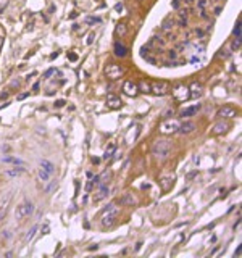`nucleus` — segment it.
I'll return each mask as SVG.
<instances>
[{
    "label": "nucleus",
    "instance_id": "nucleus-25",
    "mask_svg": "<svg viewBox=\"0 0 242 258\" xmlns=\"http://www.w3.org/2000/svg\"><path fill=\"white\" fill-rule=\"evenodd\" d=\"M3 163H13V165H24L23 160L20 158H15V157H3Z\"/></svg>",
    "mask_w": 242,
    "mask_h": 258
},
{
    "label": "nucleus",
    "instance_id": "nucleus-11",
    "mask_svg": "<svg viewBox=\"0 0 242 258\" xmlns=\"http://www.w3.org/2000/svg\"><path fill=\"white\" fill-rule=\"evenodd\" d=\"M123 92H124L126 95H129V97H136L137 95V84H134L132 81H126L124 84H123Z\"/></svg>",
    "mask_w": 242,
    "mask_h": 258
},
{
    "label": "nucleus",
    "instance_id": "nucleus-24",
    "mask_svg": "<svg viewBox=\"0 0 242 258\" xmlns=\"http://www.w3.org/2000/svg\"><path fill=\"white\" fill-rule=\"evenodd\" d=\"M21 173H24V168H23V165H20V166H18V168H13V169H10V171H8V173H7V174L13 178V176H18V174H21Z\"/></svg>",
    "mask_w": 242,
    "mask_h": 258
},
{
    "label": "nucleus",
    "instance_id": "nucleus-7",
    "mask_svg": "<svg viewBox=\"0 0 242 258\" xmlns=\"http://www.w3.org/2000/svg\"><path fill=\"white\" fill-rule=\"evenodd\" d=\"M178 128H179V123L176 121V119H168V121H163L162 126H160V132L163 134H173L178 131Z\"/></svg>",
    "mask_w": 242,
    "mask_h": 258
},
{
    "label": "nucleus",
    "instance_id": "nucleus-6",
    "mask_svg": "<svg viewBox=\"0 0 242 258\" xmlns=\"http://www.w3.org/2000/svg\"><path fill=\"white\" fill-rule=\"evenodd\" d=\"M173 97L174 100L178 102H187L190 98V94H189V89L186 86H176L173 91Z\"/></svg>",
    "mask_w": 242,
    "mask_h": 258
},
{
    "label": "nucleus",
    "instance_id": "nucleus-29",
    "mask_svg": "<svg viewBox=\"0 0 242 258\" xmlns=\"http://www.w3.org/2000/svg\"><path fill=\"white\" fill-rule=\"evenodd\" d=\"M52 74H60V73L55 70V68H50L48 71H45V73H44V76H42V77H44V79H48V77L52 76Z\"/></svg>",
    "mask_w": 242,
    "mask_h": 258
},
{
    "label": "nucleus",
    "instance_id": "nucleus-15",
    "mask_svg": "<svg viewBox=\"0 0 242 258\" xmlns=\"http://www.w3.org/2000/svg\"><path fill=\"white\" fill-rule=\"evenodd\" d=\"M107 195H108V187H107V184H100V189H99V192L94 195V202H100V200L105 199Z\"/></svg>",
    "mask_w": 242,
    "mask_h": 258
},
{
    "label": "nucleus",
    "instance_id": "nucleus-40",
    "mask_svg": "<svg viewBox=\"0 0 242 258\" xmlns=\"http://www.w3.org/2000/svg\"><path fill=\"white\" fill-rule=\"evenodd\" d=\"M8 97V92H3V94L0 95V98H2V100H3V98H7Z\"/></svg>",
    "mask_w": 242,
    "mask_h": 258
},
{
    "label": "nucleus",
    "instance_id": "nucleus-32",
    "mask_svg": "<svg viewBox=\"0 0 242 258\" xmlns=\"http://www.w3.org/2000/svg\"><path fill=\"white\" fill-rule=\"evenodd\" d=\"M65 103H66L65 100H57L55 102V107H57V108H62V107H65Z\"/></svg>",
    "mask_w": 242,
    "mask_h": 258
},
{
    "label": "nucleus",
    "instance_id": "nucleus-31",
    "mask_svg": "<svg viewBox=\"0 0 242 258\" xmlns=\"http://www.w3.org/2000/svg\"><path fill=\"white\" fill-rule=\"evenodd\" d=\"M234 36L236 37H241V21H237V24L234 28Z\"/></svg>",
    "mask_w": 242,
    "mask_h": 258
},
{
    "label": "nucleus",
    "instance_id": "nucleus-3",
    "mask_svg": "<svg viewBox=\"0 0 242 258\" xmlns=\"http://www.w3.org/2000/svg\"><path fill=\"white\" fill-rule=\"evenodd\" d=\"M123 74H124V68L120 66V65H115V63H111V65H108V66L105 68V76H107L108 79H111V81L120 79Z\"/></svg>",
    "mask_w": 242,
    "mask_h": 258
},
{
    "label": "nucleus",
    "instance_id": "nucleus-43",
    "mask_svg": "<svg viewBox=\"0 0 242 258\" xmlns=\"http://www.w3.org/2000/svg\"><path fill=\"white\" fill-rule=\"evenodd\" d=\"M2 45H3V39L0 37V49H2Z\"/></svg>",
    "mask_w": 242,
    "mask_h": 258
},
{
    "label": "nucleus",
    "instance_id": "nucleus-36",
    "mask_svg": "<svg viewBox=\"0 0 242 258\" xmlns=\"http://www.w3.org/2000/svg\"><path fill=\"white\" fill-rule=\"evenodd\" d=\"M69 60H71V61H76V60H78V56L74 55V53H69Z\"/></svg>",
    "mask_w": 242,
    "mask_h": 258
},
{
    "label": "nucleus",
    "instance_id": "nucleus-1",
    "mask_svg": "<svg viewBox=\"0 0 242 258\" xmlns=\"http://www.w3.org/2000/svg\"><path fill=\"white\" fill-rule=\"evenodd\" d=\"M169 152H171V142H169V140H165V139L157 140L152 147V153L155 155L157 160H166Z\"/></svg>",
    "mask_w": 242,
    "mask_h": 258
},
{
    "label": "nucleus",
    "instance_id": "nucleus-16",
    "mask_svg": "<svg viewBox=\"0 0 242 258\" xmlns=\"http://www.w3.org/2000/svg\"><path fill=\"white\" fill-rule=\"evenodd\" d=\"M121 203L123 205H129V206H136L137 205V199L132 194H124V197L121 199Z\"/></svg>",
    "mask_w": 242,
    "mask_h": 258
},
{
    "label": "nucleus",
    "instance_id": "nucleus-18",
    "mask_svg": "<svg viewBox=\"0 0 242 258\" xmlns=\"http://www.w3.org/2000/svg\"><path fill=\"white\" fill-rule=\"evenodd\" d=\"M126 53H128V49H126V47L123 45V44L116 42V44H115V55H116V56H121V58H123V56H126Z\"/></svg>",
    "mask_w": 242,
    "mask_h": 258
},
{
    "label": "nucleus",
    "instance_id": "nucleus-4",
    "mask_svg": "<svg viewBox=\"0 0 242 258\" xmlns=\"http://www.w3.org/2000/svg\"><path fill=\"white\" fill-rule=\"evenodd\" d=\"M34 211V205H32L31 202H23L21 205L16 206V211H15V216H16V220H23V218L29 216L31 213Z\"/></svg>",
    "mask_w": 242,
    "mask_h": 258
},
{
    "label": "nucleus",
    "instance_id": "nucleus-20",
    "mask_svg": "<svg viewBox=\"0 0 242 258\" xmlns=\"http://www.w3.org/2000/svg\"><path fill=\"white\" fill-rule=\"evenodd\" d=\"M137 91L144 92V94H149L150 92V82L149 81H145V79H142L141 82H139V86H137Z\"/></svg>",
    "mask_w": 242,
    "mask_h": 258
},
{
    "label": "nucleus",
    "instance_id": "nucleus-39",
    "mask_svg": "<svg viewBox=\"0 0 242 258\" xmlns=\"http://www.w3.org/2000/svg\"><path fill=\"white\" fill-rule=\"evenodd\" d=\"M121 8H123V5H121V3H118L116 7H115V10H116V11H121Z\"/></svg>",
    "mask_w": 242,
    "mask_h": 258
},
{
    "label": "nucleus",
    "instance_id": "nucleus-37",
    "mask_svg": "<svg viewBox=\"0 0 242 258\" xmlns=\"http://www.w3.org/2000/svg\"><path fill=\"white\" fill-rule=\"evenodd\" d=\"M205 5H207L205 0H200V2H199V7H200V8H205Z\"/></svg>",
    "mask_w": 242,
    "mask_h": 258
},
{
    "label": "nucleus",
    "instance_id": "nucleus-13",
    "mask_svg": "<svg viewBox=\"0 0 242 258\" xmlns=\"http://www.w3.org/2000/svg\"><path fill=\"white\" fill-rule=\"evenodd\" d=\"M229 129V124L228 123H223V121H220V123H216V124L213 126V129H211V132L215 134V136H220V134H225L226 131Z\"/></svg>",
    "mask_w": 242,
    "mask_h": 258
},
{
    "label": "nucleus",
    "instance_id": "nucleus-44",
    "mask_svg": "<svg viewBox=\"0 0 242 258\" xmlns=\"http://www.w3.org/2000/svg\"><path fill=\"white\" fill-rule=\"evenodd\" d=\"M187 2H189V3H192V2H194V0H187Z\"/></svg>",
    "mask_w": 242,
    "mask_h": 258
},
{
    "label": "nucleus",
    "instance_id": "nucleus-10",
    "mask_svg": "<svg viewBox=\"0 0 242 258\" xmlns=\"http://www.w3.org/2000/svg\"><path fill=\"white\" fill-rule=\"evenodd\" d=\"M107 105H108V108H111V110H118V108L123 107V102H121V98L116 97V95L108 94L107 95Z\"/></svg>",
    "mask_w": 242,
    "mask_h": 258
},
{
    "label": "nucleus",
    "instance_id": "nucleus-23",
    "mask_svg": "<svg viewBox=\"0 0 242 258\" xmlns=\"http://www.w3.org/2000/svg\"><path fill=\"white\" fill-rule=\"evenodd\" d=\"M52 178V174L50 173H47L45 169H42V168H39V179H41L42 182H47L48 179Z\"/></svg>",
    "mask_w": 242,
    "mask_h": 258
},
{
    "label": "nucleus",
    "instance_id": "nucleus-14",
    "mask_svg": "<svg viewBox=\"0 0 242 258\" xmlns=\"http://www.w3.org/2000/svg\"><path fill=\"white\" fill-rule=\"evenodd\" d=\"M194 129H195V124H194L192 121H184L183 124H179L178 131H179L181 134H189V132H192Z\"/></svg>",
    "mask_w": 242,
    "mask_h": 258
},
{
    "label": "nucleus",
    "instance_id": "nucleus-42",
    "mask_svg": "<svg viewBox=\"0 0 242 258\" xmlns=\"http://www.w3.org/2000/svg\"><path fill=\"white\" fill-rule=\"evenodd\" d=\"M28 95H29V94H21V95H20V97H18V98H20V100H23V98H26V97H28Z\"/></svg>",
    "mask_w": 242,
    "mask_h": 258
},
{
    "label": "nucleus",
    "instance_id": "nucleus-38",
    "mask_svg": "<svg viewBox=\"0 0 242 258\" xmlns=\"http://www.w3.org/2000/svg\"><path fill=\"white\" fill-rule=\"evenodd\" d=\"M178 7H179V0H174V2H173V8H178Z\"/></svg>",
    "mask_w": 242,
    "mask_h": 258
},
{
    "label": "nucleus",
    "instance_id": "nucleus-22",
    "mask_svg": "<svg viewBox=\"0 0 242 258\" xmlns=\"http://www.w3.org/2000/svg\"><path fill=\"white\" fill-rule=\"evenodd\" d=\"M111 178V171H104L100 176H99V184H107Z\"/></svg>",
    "mask_w": 242,
    "mask_h": 258
},
{
    "label": "nucleus",
    "instance_id": "nucleus-26",
    "mask_svg": "<svg viewBox=\"0 0 242 258\" xmlns=\"http://www.w3.org/2000/svg\"><path fill=\"white\" fill-rule=\"evenodd\" d=\"M126 32H128V29H126V24H124V23H120V24H116V34L124 36Z\"/></svg>",
    "mask_w": 242,
    "mask_h": 258
},
{
    "label": "nucleus",
    "instance_id": "nucleus-2",
    "mask_svg": "<svg viewBox=\"0 0 242 258\" xmlns=\"http://www.w3.org/2000/svg\"><path fill=\"white\" fill-rule=\"evenodd\" d=\"M118 215H120V206H118L116 203H110V205L104 210V215H102V226L104 227L113 226V223L116 221Z\"/></svg>",
    "mask_w": 242,
    "mask_h": 258
},
{
    "label": "nucleus",
    "instance_id": "nucleus-9",
    "mask_svg": "<svg viewBox=\"0 0 242 258\" xmlns=\"http://www.w3.org/2000/svg\"><path fill=\"white\" fill-rule=\"evenodd\" d=\"M216 116H220V118H236L237 112H236V108H232L229 105H225V107H221V108L218 110Z\"/></svg>",
    "mask_w": 242,
    "mask_h": 258
},
{
    "label": "nucleus",
    "instance_id": "nucleus-27",
    "mask_svg": "<svg viewBox=\"0 0 242 258\" xmlns=\"http://www.w3.org/2000/svg\"><path fill=\"white\" fill-rule=\"evenodd\" d=\"M36 231H37V226H32V229H31V231H29V232H28V234H26V237H24V241H26V242H29V241H31V239H32V237H34V234H36Z\"/></svg>",
    "mask_w": 242,
    "mask_h": 258
},
{
    "label": "nucleus",
    "instance_id": "nucleus-45",
    "mask_svg": "<svg viewBox=\"0 0 242 258\" xmlns=\"http://www.w3.org/2000/svg\"><path fill=\"white\" fill-rule=\"evenodd\" d=\"M139 2H142V0H139Z\"/></svg>",
    "mask_w": 242,
    "mask_h": 258
},
{
    "label": "nucleus",
    "instance_id": "nucleus-8",
    "mask_svg": "<svg viewBox=\"0 0 242 258\" xmlns=\"http://www.w3.org/2000/svg\"><path fill=\"white\" fill-rule=\"evenodd\" d=\"M173 184H174V174H163L162 178H160V185H162V190H165V192H168L169 189L173 187Z\"/></svg>",
    "mask_w": 242,
    "mask_h": 258
},
{
    "label": "nucleus",
    "instance_id": "nucleus-12",
    "mask_svg": "<svg viewBox=\"0 0 242 258\" xmlns=\"http://www.w3.org/2000/svg\"><path fill=\"white\" fill-rule=\"evenodd\" d=\"M189 94H190V97L192 98H197V97H200L202 94H204V86H202L200 82H192L190 84V87H189Z\"/></svg>",
    "mask_w": 242,
    "mask_h": 258
},
{
    "label": "nucleus",
    "instance_id": "nucleus-30",
    "mask_svg": "<svg viewBox=\"0 0 242 258\" xmlns=\"http://www.w3.org/2000/svg\"><path fill=\"white\" fill-rule=\"evenodd\" d=\"M231 47H232L234 50H239V47H241V37H236L234 40H232Z\"/></svg>",
    "mask_w": 242,
    "mask_h": 258
},
{
    "label": "nucleus",
    "instance_id": "nucleus-41",
    "mask_svg": "<svg viewBox=\"0 0 242 258\" xmlns=\"http://www.w3.org/2000/svg\"><path fill=\"white\" fill-rule=\"evenodd\" d=\"M234 255H236V257H239V255H241V245L237 247V250H236V253H234Z\"/></svg>",
    "mask_w": 242,
    "mask_h": 258
},
{
    "label": "nucleus",
    "instance_id": "nucleus-28",
    "mask_svg": "<svg viewBox=\"0 0 242 258\" xmlns=\"http://www.w3.org/2000/svg\"><path fill=\"white\" fill-rule=\"evenodd\" d=\"M162 28H163V31H171V28H173V21H169V20L163 21Z\"/></svg>",
    "mask_w": 242,
    "mask_h": 258
},
{
    "label": "nucleus",
    "instance_id": "nucleus-19",
    "mask_svg": "<svg viewBox=\"0 0 242 258\" xmlns=\"http://www.w3.org/2000/svg\"><path fill=\"white\" fill-rule=\"evenodd\" d=\"M41 168H42V169H45L47 173H50V174L55 173V166H53L52 161H48V160H42L41 161Z\"/></svg>",
    "mask_w": 242,
    "mask_h": 258
},
{
    "label": "nucleus",
    "instance_id": "nucleus-5",
    "mask_svg": "<svg viewBox=\"0 0 242 258\" xmlns=\"http://www.w3.org/2000/svg\"><path fill=\"white\" fill-rule=\"evenodd\" d=\"M150 92H153L155 95H166L169 92V84L166 81H157L150 84Z\"/></svg>",
    "mask_w": 242,
    "mask_h": 258
},
{
    "label": "nucleus",
    "instance_id": "nucleus-34",
    "mask_svg": "<svg viewBox=\"0 0 242 258\" xmlns=\"http://www.w3.org/2000/svg\"><path fill=\"white\" fill-rule=\"evenodd\" d=\"M10 87H16V89H18V87H20V81H18V79H16V81H11Z\"/></svg>",
    "mask_w": 242,
    "mask_h": 258
},
{
    "label": "nucleus",
    "instance_id": "nucleus-35",
    "mask_svg": "<svg viewBox=\"0 0 242 258\" xmlns=\"http://www.w3.org/2000/svg\"><path fill=\"white\" fill-rule=\"evenodd\" d=\"M94 39H95V34L92 32V34H89V39H87V44H92V42H94Z\"/></svg>",
    "mask_w": 242,
    "mask_h": 258
},
{
    "label": "nucleus",
    "instance_id": "nucleus-21",
    "mask_svg": "<svg viewBox=\"0 0 242 258\" xmlns=\"http://www.w3.org/2000/svg\"><path fill=\"white\" fill-rule=\"evenodd\" d=\"M115 152H116V145L115 144H110V145L107 147V150H105V153H104V158L105 160H108V158H111L115 155Z\"/></svg>",
    "mask_w": 242,
    "mask_h": 258
},
{
    "label": "nucleus",
    "instance_id": "nucleus-17",
    "mask_svg": "<svg viewBox=\"0 0 242 258\" xmlns=\"http://www.w3.org/2000/svg\"><path fill=\"white\" fill-rule=\"evenodd\" d=\"M197 110H200V103L192 105V107H189V108H184L183 112H181V116H192V115L197 113Z\"/></svg>",
    "mask_w": 242,
    "mask_h": 258
},
{
    "label": "nucleus",
    "instance_id": "nucleus-33",
    "mask_svg": "<svg viewBox=\"0 0 242 258\" xmlns=\"http://www.w3.org/2000/svg\"><path fill=\"white\" fill-rule=\"evenodd\" d=\"M168 56H169V58H171V60H176L178 53L174 52V50H169V52H168Z\"/></svg>",
    "mask_w": 242,
    "mask_h": 258
}]
</instances>
